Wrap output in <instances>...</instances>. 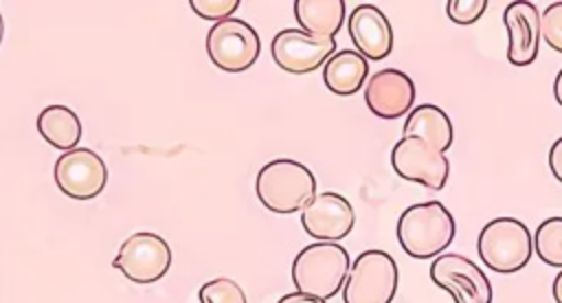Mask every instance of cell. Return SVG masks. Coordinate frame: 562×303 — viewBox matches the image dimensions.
<instances>
[{
    "label": "cell",
    "mask_w": 562,
    "mask_h": 303,
    "mask_svg": "<svg viewBox=\"0 0 562 303\" xmlns=\"http://www.w3.org/2000/svg\"><path fill=\"white\" fill-rule=\"evenodd\" d=\"M356 224L353 206L347 198L334 191L318 193L303 211L301 226L303 231L318 242H338L351 233Z\"/></svg>",
    "instance_id": "obj_12"
},
{
    "label": "cell",
    "mask_w": 562,
    "mask_h": 303,
    "mask_svg": "<svg viewBox=\"0 0 562 303\" xmlns=\"http://www.w3.org/2000/svg\"><path fill=\"white\" fill-rule=\"evenodd\" d=\"M334 53V37H316L301 29H283L270 42V55L274 64L292 75H307L321 68Z\"/></svg>",
    "instance_id": "obj_10"
},
{
    "label": "cell",
    "mask_w": 562,
    "mask_h": 303,
    "mask_svg": "<svg viewBox=\"0 0 562 303\" xmlns=\"http://www.w3.org/2000/svg\"><path fill=\"white\" fill-rule=\"evenodd\" d=\"M415 101V83L413 79L397 70L384 68L367 79L364 86V103L380 119H397L411 112Z\"/></svg>",
    "instance_id": "obj_13"
},
{
    "label": "cell",
    "mask_w": 562,
    "mask_h": 303,
    "mask_svg": "<svg viewBox=\"0 0 562 303\" xmlns=\"http://www.w3.org/2000/svg\"><path fill=\"white\" fill-rule=\"evenodd\" d=\"M540 37L558 53H562V2H551L540 13Z\"/></svg>",
    "instance_id": "obj_22"
},
{
    "label": "cell",
    "mask_w": 562,
    "mask_h": 303,
    "mask_svg": "<svg viewBox=\"0 0 562 303\" xmlns=\"http://www.w3.org/2000/svg\"><path fill=\"white\" fill-rule=\"evenodd\" d=\"M349 37L369 61H380L393 50V29L375 4H358L349 15Z\"/></svg>",
    "instance_id": "obj_15"
},
{
    "label": "cell",
    "mask_w": 562,
    "mask_h": 303,
    "mask_svg": "<svg viewBox=\"0 0 562 303\" xmlns=\"http://www.w3.org/2000/svg\"><path fill=\"white\" fill-rule=\"evenodd\" d=\"M553 97H555L558 105H562V68H560V72H558V77L553 81Z\"/></svg>",
    "instance_id": "obj_28"
},
{
    "label": "cell",
    "mask_w": 562,
    "mask_h": 303,
    "mask_svg": "<svg viewBox=\"0 0 562 303\" xmlns=\"http://www.w3.org/2000/svg\"><path fill=\"white\" fill-rule=\"evenodd\" d=\"M277 303H325V299L305 294V292H290L285 296H281Z\"/></svg>",
    "instance_id": "obj_26"
},
{
    "label": "cell",
    "mask_w": 562,
    "mask_h": 303,
    "mask_svg": "<svg viewBox=\"0 0 562 303\" xmlns=\"http://www.w3.org/2000/svg\"><path fill=\"white\" fill-rule=\"evenodd\" d=\"M345 7V0H296L294 18L310 35L334 37L342 26Z\"/></svg>",
    "instance_id": "obj_18"
},
{
    "label": "cell",
    "mask_w": 562,
    "mask_h": 303,
    "mask_svg": "<svg viewBox=\"0 0 562 303\" xmlns=\"http://www.w3.org/2000/svg\"><path fill=\"white\" fill-rule=\"evenodd\" d=\"M391 165L400 178L428 189H443L450 173V162L443 152L435 149L419 136H402L393 145Z\"/></svg>",
    "instance_id": "obj_9"
},
{
    "label": "cell",
    "mask_w": 562,
    "mask_h": 303,
    "mask_svg": "<svg viewBox=\"0 0 562 303\" xmlns=\"http://www.w3.org/2000/svg\"><path fill=\"white\" fill-rule=\"evenodd\" d=\"M112 266L134 283H154L167 274L171 248L160 235L140 231L121 244Z\"/></svg>",
    "instance_id": "obj_7"
},
{
    "label": "cell",
    "mask_w": 562,
    "mask_h": 303,
    "mask_svg": "<svg viewBox=\"0 0 562 303\" xmlns=\"http://www.w3.org/2000/svg\"><path fill=\"white\" fill-rule=\"evenodd\" d=\"M430 279L443 288L454 303H492V283L487 274L459 252L437 255L430 266Z\"/></svg>",
    "instance_id": "obj_8"
},
{
    "label": "cell",
    "mask_w": 562,
    "mask_h": 303,
    "mask_svg": "<svg viewBox=\"0 0 562 303\" xmlns=\"http://www.w3.org/2000/svg\"><path fill=\"white\" fill-rule=\"evenodd\" d=\"M454 233V217L439 200L413 204L397 220V242L415 259L437 257L452 244Z\"/></svg>",
    "instance_id": "obj_1"
},
{
    "label": "cell",
    "mask_w": 562,
    "mask_h": 303,
    "mask_svg": "<svg viewBox=\"0 0 562 303\" xmlns=\"http://www.w3.org/2000/svg\"><path fill=\"white\" fill-rule=\"evenodd\" d=\"M200 303H246V294L237 281L220 277L206 281L198 292Z\"/></svg>",
    "instance_id": "obj_21"
},
{
    "label": "cell",
    "mask_w": 562,
    "mask_h": 303,
    "mask_svg": "<svg viewBox=\"0 0 562 303\" xmlns=\"http://www.w3.org/2000/svg\"><path fill=\"white\" fill-rule=\"evenodd\" d=\"M533 250L547 266L562 268V217H549L536 228Z\"/></svg>",
    "instance_id": "obj_20"
},
{
    "label": "cell",
    "mask_w": 562,
    "mask_h": 303,
    "mask_svg": "<svg viewBox=\"0 0 562 303\" xmlns=\"http://www.w3.org/2000/svg\"><path fill=\"white\" fill-rule=\"evenodd\" d=\"M549 169L558 182H562V136L549 149Z\"/></svg>",
    "instance_id": "obj_25"
},
{
    "label": "cell",
    "mask_w": 562,
    "mask_h": 303,
    "mask_svg": "<svg viewBox=\"0 0 562 303\" xmlns=\"http://www.w3.org/2000/svg\"><path fill=\"white\" fill-rule=\"evenodd\" d=\"M402 136H419L428 145H432L439 152H446L452 145L454 130L450 116L432 103H422L408 112V119L404 121Z\"/></svg>",
    "instance_id": "obj_16"
},
{
    "label": "cell",
    "mask_w": 562,
    "mask_h": 303,
    "mask_svg": "<svg viewBox=\"0 0 562 303\" xmlns=\"http://www.w3.org/2000/svg\"><path fill=\"white\" fill-rule=\"evenodd\" d=\"M189 7L204 20L222 22L237 11L239 0H191Z\"/></svg>",
    "instance_id": "obj_24"
},
{
    "label": "cell",
    "mask_w": 562,
    "mask_h": 303,
    "mask_svg": "<svg viewBox=\"0 0 562 303\" xmlns=\"http://www.w3.org/2000/svg\"><path fill=\"white\" fill-rule=\"evenodd\" d=\"M553 299L555 303H562V270L553 279Z\"/></svg>",
    "instance_id": "obj_27"
},
{
    "label": "cell",
    "mask_w": 562,
    "mask_h": 303,
    "mask_svg": "<svg viewBox=\"0 0 562 303\" xmlns=\"http://www.w3.org/2000/svg\"><path fill=\"white\" fill-rule=\"evenodd\" d=\"M507 31V61L529 66L540 48V11L533 2H509L503 11Z\"/></svg>",
    "instance_id": "obj_14"
},
{
    "label": "cell",
    "mask_w": 562,
    "mask_h": 303,
    "mask_svg": "<svg viewBox=\"0 0 562 303\" xmlns=\"http://www.w3.org/2000/svg\"><path fill=\"white\" fill-rule=\"evenodd\" d=\"M351 270L349 252L336 242H316L305 246L292 263V283L296 292L318 299H331L340 292Z\"/></svg>",
    "instance_id": "obj_3"
},
{
    "label": "cell",
    "mask_w": 562,
    "mask_h": 303,
    "mask_svg": "<svg viewBox=\"0 0 562 303\" xmlns=\"http://www.w3.org/2000/svg\"><path fill=\"white\" fill-rule=\"evenodd\" d=\"M481 261L501 274L522 270L533 255V235L516 217H496L487 222L476 242Z\"/></svg>",
    "instance_id": "obj_4"
},
{
    "label": "cell",
    "mask_w": 562,
    "mask_h": 303,
    "mask_svg": "<svg viewBox=\"0 0 562 303\" xmlns=\"http://www.w3.org/2000/svg\"><path fill=\"white\" fill-rule=\"evenodd\" d=\"M108 182V167L103 158L86 147L64 152L55 162V184L72 200L97 198Z\"/></svg>",
    "instance_id": "obj_11"
},
{
    "label": "cell",
    "mask_w": 562,
    "mask_h": 303,
    "mask_svg": "<svg viewBox=\"0 0 562 303\" xmlns=\"http://www.w3.org/2000/svg\"><path fill=\"white\" fill-rule=\"evenodd\" d=\"M2 37H4V22H2V15H0V44H2Z\"/></svg>",
    "instance_id": "obj_29"
},
{
    "label": "cell",
    "mask_w": 562,
    "mask_h": 303,
    "mask_svg": "<svg viewBox=\"0 0 562 303\" xmlns=\"http://www.w3.org/2000/svg\"><path fill=\"white\" fill-rule=\"evenodd\" d=\"M397 263L384 250H364L351 263L342 285L345 303H391L397 292Z\"/></svg>",
    "instance_id": "obj_5"
},
{
    "label": "cell",
    "mask_w": 562,
    "mask_h": 303,
    "mask_svg": "<svg viewBox=\"0 0 562 303\" xmlns=\"http://www.w3.org/2000/svg\"><path fill=\"white\" fill-rule=\"evenodd\" d=\"M255 191L268 211L288 215L303 211L316 198V178L305 165L279 158L259 169Z\"/></svg>",
    "instance_id": "obj_2"
},
{
    "label": "cell",
    "mask_w": 562,
    "mask_h": 303,
    "mask_svg": "<svg viewBox=\"0 0 562 303\" xmlns=\"http://www.w3.org/2000/svg\"><path fill=\"white\" fill-rule=\"evenodd\" d=\"M487 9V0H448L446 13L452 22L468 26L474 24Z\"/></svg>",
    "instance_id": "obj_23"
},
{
    "label": "cell",
    "mask_w": 562,
    "mask_h": 303,
    "mask_svg": "<svg viewBox=\"0 0 562 303\" xmlns=\"http://www.w3.org/2000/svg\"><path fill=\"white\" fill-rule=\"evenodd\" d=\"M369 75V61L358 50H338L323 66V81L327 90L340 97L356 94Z\"/></svg>",
    "instance_id": "obj_17"
},
{
    "label": "cell",
    "mask_w": 562,
    "mask_h": 303,
    "mask_svg": "<svg viewBox=\"0 0 562 303\" xmlns=\"http://www.w3.org/2000/svg\"><path fill=\"white\" fill-rule=\"evenodd\" d=\"M40 136L59 152H70L81 141V121L66 105H48L37 116Z\"/></svg>",
    "instance_id": "obj_19"
},
{
    "label": "cell",
    "mask_w": 562,
    "mask_h": 303,
    "mask_svg": "<svg viewBox=\"0 0 562 303\" xmlns=\"http://www.w3.org/2000/svg\"><path fill=\"white\" fill-rule=\"evenodd\" d=\"M261 50L257 31L237 18L215 22L206 33L209 59L224 72L248 70Z\"/></svg>",
    "instance_id": "obj_6"
}]
</instances>
